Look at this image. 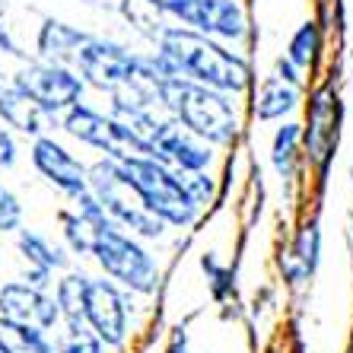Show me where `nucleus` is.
<instances>
[{
  "mask_svg": "<svg viewBox=\"0 0 353 353\" xmlns=\"http://www.w3.org/2000/svg\"><path fill=\"white\" fill-rule=\"evenodd\" d=\"M159 54L172 61L175 74L188 77L194 83H204L210 90L220 92H242L252 80L245 58H239L236 51H226L220 41L210 35L194 32L188 26H163L157 35Z\"/></svg>",
  "mask_w": 353,
  "mask_h": 353,
  "instance_id": "f257e3e1",
  "label": "nucleus"
},
{
  "mask_svg": "<svg viewBox=\"0 0 353 353\" xmlns=\"http://www.w3.org/2000/svg\"><path fill=\"white\" fill-rule=\"evenodd\" d=\"M157 99L181 128H188L210 147H230L239 137V115L230 92L210 90L188 77H165L157 83Z\"/></svg>",
  "mask_w": 353,
  "mask_h": 353,
  "instance_id": "f03ea898",
  "label": "nucleus"
},
{
  "mask_svg": "<svg viewBox=\"0 0 353 353\" xmlns=\"http://www.w3.org/2000/svg\"><path fill=\"white\" fill-rule=\"evenodd\" d=\"M90 191L102 204L105 216L124 232H131L137 239H159L165 232V223L157 214H150L143 197L131 185L124 165L118 159L102 157L99 163L90 165Z\"/></svg>",
  "mask_w": 353,
  "mask_h": 353,
  "instance_id": "7ed1b4c3",
  "label": "nucleus"
},
{
  "mask_svg": "<svg viewBox=\"0 0 353 353\" xmlns=\"http://www.w3.org/2000/svg\"><path fill=\"white\" fill-rule=\"evenodd\" d=\"M90 258H96V264L102 268L108 280H115L118 287H124L128 293H153L159 283V264L150 255L147 248L137 242V236L124 232L121 226L108 220L96 230L92 239Z\"/></svg>",
  "mask_w": 353,
  "mask_h": 353,
  "instance_id": "20e7f679",
  "label": "nucleus"
},
{
  "mask_svg": "<svg viewBox=\"0 0 353 353\" xmlns=\"http://www.w3.org/2000/svg\"><path fill=\"white\" fill-rule=\"evenodd\" d=\"M124 172L131 179V185L137 188V194L143 197L150 214H157L165 226H191L197 220V210L201 207L194 204L181 185V172L172 169V165L159 163L153 157H128L121 159Z\"/></svg>",
  "mask_w": 353,
  "mask_h": 353,
  "instance_id": "39448f33",
  "label": "nucleus"
},
{
  "mask_svg": "<svg viewBox=\"0 0 353 353\" xmlns=\"http://www.w3.org/2000/svg\"><path fill=\"white\" fill-rule=\"evenodd\" d=\"M77 74H80L83 83H90L96 90L102 92H112L121 90L124 83L137 80L140 74V54L128 51L124 45L118 41H108V39H86V45L80 48L74 61Z\"/></svg>",
  "mask_w": 353,
  "mask_h": 353,
  "instance_id": "423d86ee",
  "label": "nucleus"
},
{
  "mask_svg": "<svg viewBox=\"0 0 353 353\" xmlns=\"http://www.w3.org/2000/svg\"><path fill=\"white\" fill-rule=\"evenodd\" d=\"M13 86L23 90L29 99H35L48 115H64L70 105H77L83 99L86 83L80 80L77 70L61 64H48V61H39V64L23 67L17 77H13Z\"/></svg>",
  "mask_w": 353,
  "mask_h": 353,
  "instance_id": "0eeeda50",
  "label": "nucleus"
},
{
  "mask_svg": "<svg viewBox=\"0 0 353 353\" xmlns=\"http://www.w3.org/2000/svg\"><path fill=\"white\" fill-rule=\"evenodd\" d=\"M83 321L96 331L105 347H121L128 341V331H131V296H128V290L118 287L115 280L90 277Z\"/></svg>",
  "mask_w": 353,
  "mask_h": 353,
  "instance_id": "6e6552de",
  "label": "nucleus"
},
{
  "mask_svg": "<svg viewBox=\"0 0 353 353\" xmlns=\"http://www.w3.org/2000/svg\"><path fill=\"white\" fill-rule=\"evenodd\" d=\"M61 128L74 140L99 150V153H105L108 159H118V163H121V159H128V157H137V150H134L131 137L124 134L121 124L112 115L96 112V108L86 105V102H77V105L67 108Z\"/></svg>",
  "mask_w": 353,
  "mask_h": 353,
  "instance_id": "1a4fd4ad",
  "label": "nucleus"
},
{
  "mask_svg": "<svg viewBox=\"0 0 353 353\" xmlns=\"http://www.w3.org/2000/svg\"><path fill=\"white\" fill-rule=\"evenodd\" d=\"M163 13L204 32L210 39H242L245 35V13L232 0H165Z\"/></svg>",
  "mask_w": 353,
  "mask_h": 353,
  "instance_id": "9d476101",
  "label": "nucleus"
},
{
  "mask_svg": "<svg viewBox=\"0 0 353 353\" xmlns=\"http://www.w3.org/2000/svg\"><path fill=\"white\" fill-rule=\"evenodd\" d=\"M32 165L51 188L61 191V194L70 197V201L90 191V169L67 147H61L54 137H48V134H45V137H35Z\"/></svg>",
  "mask_w": 353,
  "mask_h": 353,
  "instance_id": "9b49d317",
  "label": "nucleus"
},
{
  "mask_svg": "<svg viewBox=\"0 0 353 353\" xmlns=\"http://www.w3.org/2000/svg\"><path fill=\"white\" fill-rule=\"evenodd\" d=\"M0 319L35 325L41 331H54L61 325V312L51 290H39L26 280H10L0 287Z\"/></svg>",
  "mask_w": 353,
  "mask_h": 353,
  "instance_id": "f8f14e48",
  "label": "nucleus"
},
{
  "mask_svg": "<svg viewBox=\"0 0 353 353\" xmlns=\"http://www.w3.org/2000/svg\"><path fill=\"white\" fill-rule=\"evenodd\" d=\"M153 159L172 165L179 172H201L210 165L214 159V150L207 140H201L197 134H191L188 128H181L172 115L163 121L157 134V143H153Z\"/></svg>",
  "mask_w": 353,
  "mask_h": 353,
  "instance_id": "ddd939ff",
  "label": "nucleus"
},
{
  "mask_svg": "<svg viewBox=\"0 0 353 353\" xmlns=\"http://www.w3.org/2000/svg\"><path fill=\"white\" fill-rule=\"evenodd\" d=\"M0 121L26 137H45L48 128H54V115H48L35 99H29L17 86L0 90Z\"/></svg>",
  "mask_w": 353,
  "mask_h": 353,
  "instance_id": "4468645a",
  "label": "nucleus"
},
{
  "mask_svg": "<svg viewBox=\"0 0 353 353\" xmlns=\"http://www.w3.org/2000/svg\"><path fill=\"white\" fill-rule=\"evenodd\" d=\"M90 35L77 29V26H67L61 19H45L39 29V54L41 61H48V64H61V67H70L80 54V48L86 45Z\"/></svg>",
  "mask_w": 353,
  "mask_h": 353,
  "instance_id": "2eb2a0df",
  "label": "nucleus"
},
{
  "mask_svg": "<svg viewBox=\"0 0 353 353\" xmlns=\"http://www.w3.org/2000/svg\"><path fill=\"white\" fill-rule=\"evenodd\" d=\"M319 255H321V230L319 223H305L303 230L296 232L293 245L283 252L280 258V271L290 283H303L315 274L319 268Z\"/></svg>",
  "mask_w": 353,
  "mask_h": 353,
  "instance_id": "dca6fc26",
  "label": "nucleus"
},
{
  "mask_svg": "<svg viewBox=\"0 0 353 353\" xmlns=\"http://www.w3.org/2000/svg\"><path fill=\"white\" fill-rule=\"evenodd\" d=\"M331 143H334V102H331V92L321 90L315 96L312 108H309V131H305V147H309V157L325 163Z\"/></svg>",
  "mask_w": 353,
  "mask_h": 353,
  "instance_id": "f3484780",
  "label": "nucleus"
},
{
  "mask_svg": "<svg viewBox=\"0 0 353 353\" xmlns=\"http://www.w3.org/2000/svg\"><path fill=\"white\" fill-rule=\"evenodd\" d=\"M17 248L19 255H23L26 268H41V271H64L67 268V248L54 245L48 236H41V232L35 230H19L17 236Z\"/></svg>",
  "mask_w": 353,
  "mask_h": 353,
  "instance_id": "a211bd4d",
  "label": "nucleus"
},
{
  "mask_svg": "<svg viewBox=\"0 0 353 353\" xmlns=\"http://www.w3.org/2000/svg\"><path fill=\"white\" fill-rule=\"evenodd\" d=\"M299 102V90L283 83L280 77H268V80L258 86L255 96V115L258 121H277V118L290 115Z\"/></svg>",
  "mask_w": 353,
  "mask_h": 353,
  "instance_id": "6ab92c4d",
  "label": "nucleus"
},
{
  "mask_svg": "<svg viewBox=\"0 0 353 353\" xmlns=\"http://www.w3.org/2000/svg\"><path fill=\"white\" fill-rule=\"evenodd\" d=\"M86 293H90V277L83 271H67L64 277L54 280V303H58L61 321H80L86 309Z\"/></svg>",
  "mask_w": 353,
  "mask_h": 353,
  "instance_id": "aec40b11",
  "label": "nucleus"
},
{
  "mask_svg": "<svg viewBox=\"0 0 353 353\" xmlns=\"http://www.w3.org/2000/svg\"><path fill=\"white\" fill-rule=\"evenodd\" d=\"M0 347L7 353H54V341L48 337V331L7 319H0Z\"/></svg>",
  "mask_w": 353,
  "mask_h": 353,
  "instance_id": "412c9836",
  "label": "nucleus"
},
{
  "mask_svg": "<svg viewBox=\"0 0 353 353\" xmlns=\"http://www.w3.org/2000/svg\"><path fill=\"white\" fill-rule=\"evenodd\" d=\"M58 220H61V232H64L67 252H70V255H80V258L90 255V252H92V239H96V230L102 226V223L86 220V216L77 214V210H61Z\"/></svg>",
  "mask_w": 353,
  "mask_h": 353,
  "instance_id": "4be33fe9",
  "label": "nucleus"
},
{
  "mask_svg": "<svg viewBox=\"0 0 353 353\" xmlns=\"http://www.w3.org/2000/svg\"><path fill=\"white\" fill-rule=\"evenodd\" d=\"M299 140H303V128L299 124H283L274 134V147H271V159L274 169L280 172V179H293L296 165H299Z\"/></svg>",
  "mask_w": 353,
  "mask_h": 353,
  "instance_id": "5701e85b",
  "label": "nucleus"
},
{
  "mask_svg": "<svg viewBox=\"0 0 353 353\" xmlns=\"http://www.w3.org/2000/svg\"><path fill=\"white\" fill-rule=\"evenodd\" d=\"M54 353H105V344L86 321H61V331L54 337Z\"/></svg>",
  "mask_w": 353,
  "mask_h": 353,
  "instance_id": "b1692460",
  "label": "nucleus"
},
{
  "mask_svg": "<svg viewBox=\"0 0 353 353\" xmlns=\"http://www.w3.org/2000/svg\"><path fill=\"white\" fill-rule=\"evenodd\" d=\"M319 51H321V29H319V23H303L293 32L290 45H287V61H290V64H296L299 70H309V67L315 64V58H319Z\"/></svg>",
  "mask_w": 353,
  "mask_h": 353,
  "instance_id": "393cba45",
  "label": "nucleus"
},
{
  "mask_svg": "<svg viewBox=\"0 0 353 353\" xmlns=\"http://www.w3.org/2000/svg\"><path fill=\"white\" fill-rule=\"evenodd\" d=\"M181 185H185L188 197L194 201L197 207L214 204V197H216V181H214V175L207 172V169H201V172H181Z\"/></svg>",
  "mask_w": 353,
  "mask_h": 353,
  "instance_id": "a878e982",
  "label": "nucleus"
},
{
  "mask_svg": "<svg viewBox=\"0 0 353 353\" xmlns=\"http://www.w3.org/2000/svg\"><path fill=\"white\" fill-rule=\"evenodd\" d=\"M19 226H23V204L7 185H0V232H19Z\"/></svg>",
  "mask_w": 353,
  "mask_h": 353,
  "instance_id": "bb28decb",
  "label": "nucleus"
},
{
  "mask_svg": "<svg viewBox=\"0 0 353 353\" xmlns=\"http://www.w3.org/2000/svg\"><path fill=\"white\" fill-rule=\"evenodd\" d=\"M201 268H204L207 280H210V293H214V299H226V293L232 290L230 268H223V264L216 261L214 255H204V258H201Z\"/></svg>",
  "mask_w": 353,
  "mask_h": 353,
  "instance_id": "cd10ccee",
  "label": "nucleus"
},
{
  "mask_svg": "<svg viewBox=\"0 0 353 353\" xmlns=\"http://www.w3.org/2000/svg\"><path fill=\"white\" fill-rule=\"evenodd\" d=\"M17 140H13V134H10V128H3L0 124V169H13L17 165Z\"/></svg>",
  "mask_w": 353,
  "mask_h": 353,
  "instance_id": "c85d7f7f",
  "label": "nucleus"
},
{
  "mask_svg": "<svg viewBox=\"0 0 353 353\" xmlns=\"http://www.w3.org/2000/svg\"><path fill=\"white\" fill-rule=\"evenodd\" d=\"M274 77H280V80L290 83V86H296V90L303 86V70H299L296 64H290L287 58H280V61H277V67H274Z\"/></svg>",
  "mask_w": 353,
  "mask_h": 353,
  "instance_id": "c756f323",
  "label": "nucleus"
},
{
  "mask_svg": "<svg viewBox=\"0 0 353 353\" xmlns=\"http://www.w3.org/2000/svg\"><path fill=\"white\" fill-rule=\"evenodd\" d=\"M51 277H54L51 271H41V268H26L19 280H26V283H32V287H39V290H48L51 287Z\"/></svg>",
  "mask_w": 353,
  "mask_h": 353,
  "instance_id": "7c9ffc66",
  "label": "nucleus"
},
{
  "mask_svg": "<svg viewBox=\"0 0 353 353\" xmlns=\"http://www.w3.org/2000/svg\"><path fill=\"white\" fill-rule=\"evenodd\" d=\"M165 353H188V337H185V331L175 328L172 337H169V347H165Z\"/></svg>",
  "mask_w": 353,
  "mask_h": 353,
  "instance_id": "2f4dec72",
  "label": "nucleus"
},
{
  "mask_svg": "<svg viewBox=\"0 0 353 353\" xmlns=\"http://www.w3.org/2000/svg\"><path fill=\"white\" fill-rule=\"evenodd\" d=\"M0 353H7V350H3V347H0Z\"/></svg>",
  "mask_w": 353,
  "mask_h": 353,
  "instance_id": "473e14b6",
  "label": "nucleus"
},
{
  "mask_svg": "<svg viewBox=\"0 0 353 353\" xmlns=\"http://www.w3.org/2000/svg\"><path fill=\"white\" fill-rule=\"evenodd\" d=\"M0 185H3V181H0Z\"/></svg>",
  "mask_w": 353,
  "mask_h": 353,
  "instance_id": "72a5a7b5",
  "label": "nucleus"
}]
</instances>
